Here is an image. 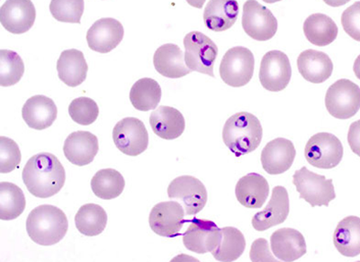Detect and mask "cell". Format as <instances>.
I'll return each instance as SVG.
<instances>
[{
  "label": "cell",
  "mask_w": 360,
  "mask_h": 262,
  "mask_svg": "<svg viewBox=\"0 0 360 262\" xmlns=\"http://www.w3.org/2000/svg\"><path fill=\"white\" fill-rule=\"evenodd\" d=\"M32 195L48 199L60 192L66 180L65 170L56 155L41 153L29 158L22 174Z\"/></svg>",
  "instance_id": "cell-1"
},
{
  "label": "cell",
  "mask_w": 360,
  "mask_h": 262,
  "mask_svg": "<svg viewBox=\"0 0 360 262\" xmlns=\"http://www.w3.org/2000/svg\"><path fill=\"white\" fill-rule=\"evenodd\" d=\"M263 137L262 124L257 116L248 112L231 116L225 123L223 140L236 157L252 153L259 146Z\"/></svg>",
  "instance_id": "cell-2"
},
{
  "label": "cell",
  "mask_w": 360,
  "mask_h": 262,
  "mask_svg": "<svg viewBox=\"0 0 360 262\" xmlns=\"http://www.w3.org/2000/svg\"><path fill=\"white\" fill-rule=\"evenodd\" d=\"M69 228V222L62 209L51 205L37 206L29 213L27 231L35 244L51 246L63 240Z\"/></svg>",
  "instance_id": "cell-3"
},
{
  "label": "cell",
  "mask_w": 360,
  "mask_h": 262,
  "mask_svg": "<svg viewBox=\"0 0 360 262\" xmlns=\"http://www.w3.org/2000/svg\"><path fill=\"white\" fill-rule=\"evenodd\" d=\"M292 184L297 187L300 199H304L311 208L329 206L335 199L333 180H326L323 175L313 173L303 167L295 171L292 176Z\"/></svg>",
  "instance_id": "cell-4"
},
{
  "label": "cell",
  "mask_w": 360,
  "mask_h": 262,
  "mask_svg": "<svg viewBox=\"0 0 360 262\" xmlns=\"http://www.w3.org/2000/svg\"><path fill=\"white\" fill-rule=\"evenodd\" d=\"M184 46L188 69L214 77V66L218 55L217 44L207 35L195 31L186 35Z\"/></svg>",
  "instance_id": "cell-5"
},
{
  "label": "cell",
  "mask_w": 360,
  "mask_h": 262,
  "mask_svg": "<svg viewBox=\"0 0 360 262\" xmlns=\"http://www.w3.org/2000/svg\"><path fill=\"white\" fill-rule=\"evenodd\" d=\"M304 156L311 166L324 170L333 169L343 158L342 142L330 132H319L307 142Z\"/></svg>",
  "instance_id": "cell-6"
},
{
  "label": "cell",
  "mask_w": 360,
  "mask_h": 262,
  "mask_svg": "<svg viewBox=\"0 0 360 262\" xmlns=\"http://www.w3.org/2000/svg\"><path fill=\"white\" fill-rule=\"evenodd\" d=\"M254 67V55L248 48H231L221 61V79L230 87L245 86L252 79Z\"/></svg>",
  "instance_id": "cell-7"
},
{
  "label": "cell",
  "mask_w": 360,
  "mask_h": 262,
  "mask_svg": "<svg viewBox=\"0 0 360 262\" xmlns=\"http://www.w3.org/2000/svg\"><path fill=\"white\" fill-rule=\"evenodd\" d=\"M326 106L330 116L337 119L353 118L360 109V87L349 80H339L329 87Z\"/></svg>",
  "instance_id": "cell-8"
},
{
  "label": "cell",
  "mask_w": 360,
  "mask_h": 262,
  "mask_svg": "<svg viewBox=\"0 0 360 262\" xmlns=\"http://www.w3.org/2000/svg\"><path fill=\"white\" fill-rule=\"evenodd\" d=\"M115 146L128 156H138L147 150L149 135L140 119L127 118L119 121L112 130Z\"/></svg>",
  "instance_id": "cell-9"
},
{
  "label": "cell",
  "mask_w": 360,
  "mask_h": 262,
  "mask_svg": "<svg viewBox=\"0 0 360 262\" xmlns=\"http://www.w3.org/2000/svg\"><path fill=\"white\" fill-rule=\"evenodd\" d=\"M169 199L182 203L186 216H195L204 209L207 202V190L197 177L180 176L170 182L168 187Z\"/></svg>",
  "instance_id": "cell-10"
},
{
  "label": "cell",
  "mask_w": 360,
  "mask_h": 262,
  "mask_svg": "<svg viewBox=\"0 0 360 262\" xmlns=\"http://www.w3.org/2000/svg\"><path fill=\"white\" fill-rule=\"evenodd\" d=\"M243 27L254 40L269 41L278 31V20L269 8L257 0H247L243 6Z\"/></svg>",
  "instance_id": "cell-11"
},
{
  "label": "cell",
  "mask_w": 360,
  "mask_h": 262,
  "mask_svg": "<svg viewBox=\"0 0 360 262\" xmlns=\"http://www.w3.org/2000/svg\"><path fill=\"white\" fill-rule=\"evenodd\" d=\"M292 68L288 57L281 51H270L263 56L259 69V82L271 92L284 90L290 82Z\"/></svg>",
  "instance_id": "cell-12"
},
{
  "label": "cell",
  "mask_w": 360,
  "mask_h": 262,
  "mask_svg": "<svg viewBox=\"0 0 360 262\" xmlns=\"http://www.w3.org/2000/svg\"><path fill=\"white\" fill-rule=\"evenodd\" d=\"M221 229L209 220L194 218L183 235V244L198 254L213 252L219 245Z\"/></svg>",
  "instance_id": "cell-13"
},
{
  "label": "cell",
  "mask_w": 360,
  "mask_h": 262,
  "mask_svg": "<svg viewBox=\"0 0 360 262\" xmlns=\"http://www.w3.org/2000/svg\"><path fill=\"white\" fill-rule=\"evenodd\" d=\"M185 215V209L179 202L157 204L150 213V227L162 237H176L184 225Z\"/></svg>",
  "instance_id": "cell-14"
},
{
  "label": "cell",
  "mask_w": 360,
  "mask_h": 262,
  "mask_svg": "<svg viewBox=\"0 0 360 262\" xmlns=\"http://www.w3.org/2000/svg\"><path fill=\"white\" fill-rule=\"evenodd\" d=\"M37 11L31 0H6L0 8V22L9 33H27L34 24Z\"/></svg>",
  "instance_id": "cell-15"
},
{
  "label": "cell",
  "mask_w": 360,
  "mask_h": 262,
  "mask_svg": "<svg viewBox=\"0 0 360 262\" xmlns=\"http://www.w3.org/2000/svg\"><path fill=\"white\" fill-rule=\"evenodd\" d=\"M124 35L123 25L117 19L101 18L89 29L86 42L96 53L108 54L118 46Z\"/></svg>",
  "instance_id": "cell-16"
},
{
  "label": "cell",
  "mask_w": 360,
  "mask_h": 262,
  "mask_svg": "<svg viewBox=\"0 0 360 262\" xmlns=\"http://www.w3.org/2000/svg\"><path fill=\"white\" fill-rule=\"evenodd\" d=\"M297 155L294 144L285 138H276L266 144L262 153L263 169L270 175L285 173L292 167Z\"/></svg>",
  "instance_id": "cell-17"
},
{
  "label": "cell",
  "mask_w": 360,
  "mask_h": 262,
  "mask_svg": "<svg viewBox=\"0 0 360 262\" xmlns=\"http://www.w3.org/2000/svg\"><path fill=\"white\" fill-rule=\"evenodd\" d=\"M289 210L290 206L288 190L284 187H275L268 206L253 216V228L256 231L263 232L273 226L283 224L288 218Z\"/></svg>",
  "instance_id": "cell-18"
},
{
  "label": "cell",
  "mask_w": 360,
  "mask_h": 262,
  "mask_svg": "<svg viewBox=\"0 0 360 262\" xmlns=\"http://www.w3.org/2000/svg\"><path fill=\"white\" fill-rule=\"evenodd\" d=\"M98 150V137L86 131L72 132L63 145V153L67 160L79 167L91 163Z\"/></svg>",
  "instance_id": "cell-19"
},
{
  "label": "cell",
  "mask_w": 360,
  "mask_h": 262,
  "mask_svg": "<svg viewBox=\"0 0 360 262\" xmlns=\"http://www.w3.org/2000/svg\"><path fill=\"white\" fill-rule=\"evenodd\" d=\"M270 246L275 256L282 261H297L307 254V242L297 230L281 228L273 232Z\"/></svg>",
  "instance_id": "cell-20"
},
{
  "label": "cell",
  "mask_w": 360,
  "mask_h": 262,
  "mask_svg": "<svg viewBox=\"0 0 360 262\" xmlns=\"http://www.w3.org/2000/svg\"><path fill=\"white\" fill-rule=\"evenodd\" d=\"M58 108L53 100L43 95L29 99L22 109V118L29 127L41 131L56 120Z\"/></svg>",
  "instance_id": "cell-21"
},
{
  "label": "cell",
  "mask_w": 360,
  "mask_h": 262,
  "mask_svg": "<svg viewBox=\"0 0 360 262\" xmlns=\"http://www.w3.org/2000/svg\"><path fill=\"white\" fill-rule=\"evenodd\" d=\"M158 73L169 79H179L191 73L186 66L185 55L176 44H166L158 48L153 56Z\"/></svg>",
  "instance_id": "cell-22"
},
{
  "label": "cell",
  "mask_w": 360,
  "mask_h": 262,
  "mask_svg": "<svg viewBox=\"0 0 360 262\" xmlns=\"http://www.w3.org/2000/svg\"><path fill=\"white\" fill-rule=\"evenodd\" d=\"M154 134L164 140H175L181 137L186 128L184 116L172 106H160L150 116Z\"/></svg>",
  "instance_id": "cell-23"
},
{
  "label": "cell",
  "mask_w": 360,
  "mask_h": 262,
  "mask_svg": "<svg viewBox=\"0 0 360 262\" xmlns=\"http://www.w3.org/2000/svg\"><path fill=\"white\" fill-rule=\"evenodd\" d=\"M236 195L238 201L245 208H260L269 195V182L258 173L247 174L238 181Z\"/></svg>",
  "instance_id": "cell-24"
},
{
  "label": "cell",
  "mask_w": 360,
  "mask_h": 262,
  "mask_svg": "<svg viewBox=\"0 0 360 262\" xmlns=\"http://www.w3.org/2000/svg\"><path fill=\"white\" fill-rule=\"evenodd\" d=\"M297 67L304 79L314 84L326 82L333 71L330 58L323 51L315 50L301 53L297 59Z\"/></svg>",
  "instance_id": "cell-25"
},
{
  "label": "cell",
  "mask_w": 360,
  "mask_h": 262,
  "mask_svg": "<svg viewBox=\"0 0 360 262\" xmlns=\"http://www.w3.org/2000/svg\"><path fill=\"white\" fill-rule=\"evenodd\" d=\"M238 15L236 0H210L205 8V25L214 32L226 31L236 24Z\"/></svg>",
  "instance_id": "cell-26"
},
{
  "label": "cell",
  "mask_w": 360,
  "mask_h": 262,
  "mask_svg": "<svg viewBox=\"0 0 360 262\" xmlns=\"http://www.w3.org/2000/svg\"><path fill=\"white\" fill-rule=\"evenodd\" d=\"M58 75L67 86L75 87L85 82L89 67L82 51H63L57 61Z\"/></svg>",
  "instance_id": "cell-27"
},
{
  "label": "cell",
  "mask_w": 360,
  "mask_h": 262,
  "mask_svg": "<svg viewBox=\"0 0 360 262\" xmlns=\"http://www.w3.org/2000/svg\"><path fill=\"white\" fill-rule=\"evenodd\" d=\"M333 242L343 256H358L360 254V218L352 216L342 219L334 232Z\"/></svg>",
  "instance_id": "cell-28"
},
{
  "label": "cell",
  "mask_w": 360,
  "mask_h": 262,
  "mask_svg": "<svg viewBox=\"0 0 360 262\" xmlns=\"http://www.w3.org/2000/svg\"><path fill=\"white\" fill-rule=\"evenodd\" d=\"M338 27L332 18L323 14H314L308 17L304 24L305 37L316 46H326L335 41Z\"/></svg>",
  "instance_id": "cell-29"
},
{
  "label": "cell",
  "mask_w": 360,
  "mask_h": 262,
  "mask_svg": "<svg viewBox=\"0 0 360 262\" xmlns=\"http://www.w3.org/2000/svg\"><path fill=\"white\" fill-rule=\"evenodd\" d=\"M75 225L80 234L89 237L101 235L107 227V212L96 204H86L76 213Z\"/></svg>",
  "instance_id": "cell-30"
},
{
  "label": "cell",
  "mask_w": 360,
  "mask_h": 262,
  "mask_svg": "<svg viewBox=\"0 0 360 262\" xmlns=\"http://www.w3.org/2000/svg\"><path fill=\"white\" fill-rule=\"evenodd\" d=\"M162 99L159 83L150 77H143L134 83L130 92V101L134 108L147 112L155 109Z\"/></svg>",
  "instance_id": "cell-31"
},
{
  "label": "cell",
  "mask_w": 360,
  "mask_h": 262,
  "mask_svg": "<svg viewBox=\"0 0 360 262\" xmlns=\"http://www.w3.org/2000/svg\"><path fill=\"white\" fill-rule=\"evenodd\" d=\"M246 248V241L243 232L237 228H221V239L219 245L212 252L217 261H236L242 256Z\"/></svg>",
  "instance_id": "cell-32"
},
{
  "label": "cell",
  "mask_w": 360,
  "mask_h": 262,
  "mask_svg": "<svg viewBox=\"0 0 360 262\" xmlns=\"http://www.w3.org/2000/svg\"><path fill=\"white\" fill-rule=\"evenodd\" d=\"M124 187V177L119 171L112 169L98 170L91 180L92 192L101 199H117L123 193Z\"/></svg>",
  "instance_id": "cell-33"
},
{
  "label": "cell",
  "mask_w": 360,
  "mask_h": 262,
  "mask_svg": "<svg viewBox=\"0 0 360 262\" xmlns=\"http://www.w3.org/2000/svg\"><path fill=\"white\" fill-rule=\"evenodd\" d=\"M25 197L22 189L11 182L0 183V219H17L25 209Z\"/></svg>",
  "instance_id": "cell-34"
},
{
  "label": "cell",
  "mask_w": 360,
  "mask_h": 262,
  "mask_svg": "<svg viewBox=\"0 0 360 262\" xmlns=\"http://www.w3.org/2000/svg\"><path fill=\"white\" fill-rule=\"evenodd\" d=\"M24 73V61L17 53L9 50L0 51V86H14L20 82Z\"/></svg>",
  "instance_id": "cell-35"
},
{
  "label": "cell",
  "mask_w": 360,
  "mask_h": 262,
  "mask_svg": "<svg viewBox=\"0 0 360 262\" xmlns=\"http://www.w3.org/2000/svg\"><path fill=\"white\" fill-rule=\"evenodd\" d=\"M84 6V0H51L50 11L59 22L79 24Z\"/></svg>",
  "instance_id": "cell-36"
},
{
  "label": "cell",
  "mask_w": 360,
  "mask_h": 262,
  "mask_svg": "<svg viewBox=\"0 0 360 262\" xmlns=\"http://www.w3.org/2000/svg\"><path fill=\"white\" fill-rule=\"evenodd\" d=\"M69 114L77 124L90 125L98 119L99 108L94 100L82 96L70 103Z\"/></svg>",
  "instance_id": "cell-37"
},
{
  "label": "cell",
  "mask_w": 360,
  "mask_h": 262,
  "mask_svg": "<svg viewBox=\"0 0 360 262\" xmlns=\"http://www.w3.org/2000/svg\"><path fill=\"white\" fill-rule=\"evenodd\" d=\"M20 161L21 151L17 142L8 137H0V173H11Z\"/></svg>",
  "instance_id": "cell-38"
},
{
  "label": "cell",
  "mask_w": 360,
  "mask_h": 262,
  "mask_svg": "<svg viewBox=\"0 0 360 262\" xmlns=\"http://www.w3.org/2000/svg\"><path fill=\"white\" fill-rule=\"evenodd\" d=\"M342 24L344 31L350 37L360 42V1L355 2L343 12Z\"/></svg>",
  "instance_id": "cell-39"
},
{
  "label": "cell",
  "mask_w": 360,
  "mask_h": 262,
  "mask_svg": "<svg viewBox=\"0 0 360 262\" xmlns=\"http://www.w3.org/2000/svg\"><path fill=\"white\" fill-rule=\"evenodd\" d=\"M250 261L253 262H276L269 250L268 242L265 239L259 238L253 242L250 251Z\"/></svg>",
  "instance_id": "cell-40"
},
{
  "label": "cell",
  "mask_w": 360,
  "mask_h": 262,
  "mask_svg": "<svg viewBox=\"0 0 360 262\" xmlns=\"http://www.w3.org/2000/svg\"><path fill=\"white\" fill-rule=\"evenodd\" d=\"M348 142L350 149L360 157V120L352 123L348 132Z\"/></svg>",
  "instance_id": "cell-41"
},
{
  "label": "cell",
  "mask_w": 360,
  "mask_h": 262,
  "mask_svg": "<svg viewBox=\"0 0 360 262\" xmlns=\"http://www.w3.org/2000/svg\"><path fill=\"white\" fill-rule=\"evenodd\" d=\"M327 5L333 6V8H338V6H343L349 2L350 0H323Z\"/></svg>",
  "instance_id": "cell-42"
},
{
  "label": "cell",
  "mask_w": 360,
  "mask_h": 262,
  "mask_svg": "<svg viewBox=\"0 0 360 262\" xmlns=\"http://www.w3.org/2000/svg\"><path fill=\"white\" fill-rule=\"evenodd\" d=\"M205 1H207V0H186V2H188L189 5L197 8H202Z\"/></svg>",
  "instance_id": "cell-43"
},
{
  "label": "cell",
  "mask_w": 360,
  "mask_h": 262,
  "mask_svg": "<svg viewBox=\"0 0 360 262\" xmlns=\"http://www.w3.org/2000/svg\"><path fill=\"white\" fill-rule=\"evenodd\" d=\"M353 70H354L355 75L360 80V55H359L358 58H356L354 66H353Z\"/></svg>",
  "instance_id": "cell-44"
},
{
  "label": "cell",
  "mask_w": 360,
  "mask_h": 262,
  "mask_svg": "<svg viewBox=\"0 0 360 262\" xmlns=\"http://www.w3.org/2000/svg\"><path fill=\"white\" fill-rule=\"evenodd\" d=\"M263 1L269 3V4H273V3L281 1V0H263Z\"/></svg>",
  "instance_id": "cell-45"
}]
</instances>
